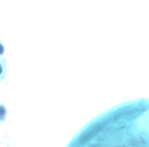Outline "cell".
<instances>
[{
  "label": "cell",
  "instance_id": "6da1fadb",
  "mask_svg": "<svg viewBox=\"0 0 149 147\" xmlns=\"http://www.w3.org/2000/svg\"><path fill=\"white\" fill-rule=\"evenodd\" d=\"M108 137L107 147H148L149 118L132 109L116 107L101 116Z\"/></svg>",
  "mask_w": 149,
  "mask_h": 147
}]
</instances>
